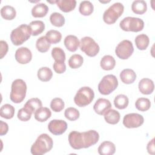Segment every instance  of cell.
<instances>
[{
	"mask_svg": "<svg viewBox=\"0 0 155 155\" xmlns=\"http://www.w3.org/2000/svg\"><path fill=\"white\" fill-rule=\"evenodd\" d=\"M99 139V133L93 130L84 132L73 131L68 135L70 145L74 150L88 148L95 145Z\"/></svg>",
	"mask_w": 155,
	"mask_h": 155,
	"instance_id": "cell-1",
	"label": "cell"
},
{
	"mask_svg": "<svg viewBox=\"0 0 155 155\" xmlns=\"http://www.w3.org/2000/svg\"><path fill=\"white\" fill-rule=\"evenodd\" d=\"M53 145L52 138L47 134L39 135L31 147L30 151L33 155H42L50 151Z\"/></svg>",
	"mask_w": 155,
	"mask_h": 155,
	"instance_id": "cell-2",
	"label": "cell"
},
{
	"mask_svg": "<svg viewBox=\"0 0 155 155\" xmlns=\"http://www.w3.org/2000/svg\"><path fill=\"white\" fill-rule=\"evenodd\" d=\"M27 85L25 81L21 79H15L12 84L10 99L14 103H21L25 99Z\"/></svg>",
	"mask_w": 155,
	"mask_h": 155,
	"instance_id": "cell-3",
	"label": "cell"
},
{
	"mask_svg": "<svg viewBox=\"0 0 155 155\" xmlns=\"http://www.w3.org/2000/svg\"><path fill=\"white\" fill-rule=\"evenodd\" d=\"M31 35L29 26L27 24H21L12 31L10 39L13 45L18 46L27 41Z\"/></svg>",
	"mask_w": 155,
	"mask_h": 155,
	"instance_id": "cell-4",
	"label": "cell"
},
{
	"mask_svg": "<svg viewBox=\"0 0 155 155\" xmlns=\"http://www.w3.org/2000/svg\"><path fill=\"white\" fill-rule=\"evenodd\" d=\"M94 97L93 90L89 87H83L79 89L75 96L74 102L79 107H84L89 105Z\"/></svg>",
	"mask_w": 155,
	"mask_h": 155,
	"instance_id": "cell-5",
	"label": "cell"
},
{
	"mask_svg": "<svg viewBox=\"0 0 155 155\" xmlns=\"http://www.w3.org/2000/svg\"><path fill=\"white\" fill-rule=\"evenodd\" d=\"M124 7L120 2H116L107 9L103 14V20L107 24H113L122 15Z\"/></svg>",
	"mask_w": 155,
	"mask_h": 155,
	"instance_id": "cell-6",
	"label": "cell"
},
{
	"mask_svg": "<svg viewBox=\"0 0 155 155\" xmlns=\"http://www.w3.org/2000/svg\"><path fill=\"white\" fill-rule=\"evenodd\" d=\"M118 86V81L113 74L104 76L98 84V90L103 95H108L116 89Z\"/></svg>",
	"mask_w": 155,
	"mask_h": 155,
	"instance_id": "cell-7",
	"label": "cell"
},
{
	"mask_svg": "<svg viewBox=\"0 0 155 155\" xmlns=\"http://www.w3.org/2000/svg\"><path fill=\"white\" fill-rule=\"evenodd\" d=\"M119 26L122 30L125 31L138 32L143 30L144 22L140 18L128 16L120 22Z\"/></svg>",
	"mask_w": 155,
	"mask_h": 155,
	"instance_id": "cell-8",
	"label": "cell"
},
{
	"mask_svg": "<svg viewBox=\"0 0 155 155\" xmlns=\"http://www.w3.org/2000/svg\"><path fill=\"white\" fill-rule=\"evenodd\" d=\"M80 48L90 57L96 56L100 50L99 45L91 37L85 36L81 38L80 41Z\"/></svg>",
	"mask_w": 155,
	"mask_h": 155,
	"instance_id": "cell-9",
	"label": "cell"
},
{
	"mask_svg": "<svg viewBox=\"0 0 155 155\" xmlns=\"http://www.w3.org/2000/svg\"><path fill=\"white\" fill-rule=\"evenodd\" d=\"M134 47L132 42L129 40H123L118 44L115 49L116 56L121 59H127L133 54Z\"/></svg>",
	"mask_w": 155,
	"mask_h": 155,
	"instance_id": "cell-10",
	"label": "cell"
},
{
	"mask_svg": "<svg viewBox=\"0 0 155 155\" xmlns=\"http://www.w3.org/2000/svg\"><path fill=\"white\" fill-rule=\"evenodd\" d=\"M144 122L143 117L138 113H129L124 116L123 119L124 125L128 128H138Z\"/></svg>",
	"mask_w": 155,
	"mask_h": 155,
	"instance_id": "cell-11",
	"label": "cell"
},
{
	"mask_svg": "<svg viewBox=\"0 0 155 155\" xmlns=\"http://www.w3.org/2000/svg\"><path fill=\"white\" fill-rule=\"evenodd\" d=\"M67 128V124L65 120L53 119L48 124L49 131L54 135H61L64 133Z\"/></svg>",
	"mask_w": 155,
	"mask_h": 155,
	"instance_id": "cell-12",
	"label": "cell"
},
{
	"mask_svg": "<svg viewBox=\"0 0 155 155\" xmlns=\"http://www.w3.org/2000/svg\"><path fill=\"white\" fill-rule=\"evenodd\" d=\"M15 59L21 64H26L31 61L32 53L27 47H22L18 48L15 54Z\"/></svg>",
	"mask_w": 155,
	"mask_h": 155,
	"instance_id": "cell-13",
	"label": "cell"
},
{
	"mask_svg": "<svg viewBox=\"0 0 155 155\" xmlns=\"http://www.w3.org/2000/svg\"><path fill=\"white\" fill-rule=\"evenodd\" d=\"M111 108V104L110 101L104 98L97 99L93 106L94 111L99 115H104Z\"/></svg>",
	"mask_w": 155,
	"mask_h": 155,
	"instance_id": "cell-14",
	"label": "cell"
},
{
	"mask_svg": "<svg viewBox=\"0 0 155 155\" xmlns=\"http://www.w3.org/2000/svg\"><path fill=\"white\" fill-rule=\"evenodd\" d=\"M138 87L141 93L143 94H150L154 91V85L151 79L143 78L139 81Z\"/></svg>",
	"mask_w": 155,
	"mask_h": 155,
	"instance_id": "cell-15",
	"label": "cell"
},
{
	"mask_svg": "<svg viewBox=\"0 0 155 155\" xmlns=\"http://www.w3.org/2000/svg\"><path fill=\"white\" fill-rule=\"evenodd\" d=\"M97 151L101 155H113L116 151V147L110 141H104L99 146Z\"/></svg>",
	"mask_w": 155,
	"mask_h": 155,
	"instance_id": "cell-16",
	"label": "cell"
},
{
	"mask_svg": "<svg viewBox=\"0 0 155 155\" xmlns=\"http://www.w3.org/2000/svg\"><path fill=\"white\" fill-rule=\"evenodd\" d=\"M64 45L67 49L71 52H74L78 48L80 42L78 38L74 35H68L67 36L64 41Z\"/></svg>",
	"mask_w": 155,
	"mask_h": 155,
	"instance_id": "cell-17",
	"label": "cell"
},
{
	"mask_svg": "<svg viewBox=\"0 0 155 155\" xmlns=\"http://www.w3.org/2000/svg\"><path fill=\"white\" fill-rule=\"evenodd\" d=\"M59 9L65 13H68L73 10L76 5L75 0H57L55 1Z\"/></svg>",
	"mask_w": 155,
	"mask_h": 155,
	"instance_id": "cell-18",
	"label": "cell"
},
{
	"mask_svg": "<svg viewBox=\"0 0 155 155\" xmlns=\"http://www.w3.org/2000/svg\"><path fill=\"white\" fill-rule=\"evenodd\" d=\"M120 78L123 83L130 84L135 81L136 79V74L132 69L126 68L120 72Z\"/></svg>",
	"mask_w": 155,
	"mask_h": 155,
	"instance_id": "cell-19",
	"label": "cell"
},
{
	"mask_svg": "<svg viewBox=\"0 0 155 155\" xmlns=\"http://www.w3.org/2000/svg\"><path fill=\"white\" fill-rule=\"evenodd\" d=\"M48 12V6L44 3L36 4L31 10V15L35 18H43Z\"/></svg>",
	"mask_w": 155,
	"mask_h": 155,
	"instance_id": "cell-20",
	"label": "cell"
},
{
	"mask_svg": "<svg viewBox=\"0 0 155 155\" xmlns=\"http://www.w3.org/2000/svg\"><path fill=\"white\" fill-rule=\"evenodd\" d=\"M51 115V112L47 107H41L35 113V118L40 122H45Z\"/></svg>",
	"mask_w": 155,
	"mask_h": 155,
	"instance_id": "cell-21",
	"label": "cell"
},
{
	"mask_svg": "<svg viewBox=\"0 0 155 155\" xmlns=\"http://www.w3.org/2000/svg\"><path fill=\"white\" fill-rule=\"evenodd\" d=\"M104 115L105 120L110 124L115 125L120 120V113L115 110L110 109Z\"/></svg>",
	"mask_w": 155,
	"mask_h": 155,
	"instance_id": "cell-22",
	"label": "cell"
},
{
	"mask_svg": "<svg viewBox=\"0 0 155 155\" xmlns=\"http://www.w3.org/2000/svg\"><path fill=\"white\" fill-rule=\"evenodd\" d=\"M31 35L33 36H38L42 33L45 30V24L41 21H31L28 25Z\"/></svg>",
	"mask_w": 155,
	"mask_h": 155,
	"instance_id": "cell-23",
	"label": "cell"
},
{
	"mask_svg": "<svg viewBox=\"0 0 155 155\" xmlns=\"http://www.w3.org/2000/svg\"><path fill=\"white\" fill-rule=\"evenodd\" d=\"M116 65L114 58L111 55H105L103 56L100 62L101 68L104 70H113Z\"/></svg>",
	"mask_w": 155,
	"mask_h": 155,
	"instance_id": "cell-24",
	"label": "cell"
},
{
	"mask_svg": "<svg viewBox=\"0 0 155 155\" xmlns=\"http://www.w3.org/2000/svg\"><path fill=\"white\" fill-rule=\"evenodd\" d=\"M147 9V2L143 0L134 1L131 4L132 11L137 15H142L146 12Z\"/></svg>",
	"mask_w": 155,
	"mask_h": 155,
	"instance_id": "cell-25",
	"label": "cell"
},
{
	"mask_svg": "<svg viewBox=\"0 0 155 155\" xmlns=\"http://www.w3.org/2000/svg\"><path fill=\"white\" fill-rule=\"evenodd\" d=\"M136 47L140 50H145L150 43V39L145 34H140L137 35L134 40Z\"/></svg>",
	"mask_w": 155,
	"mask_h": 155,
	"instance_id": "cell-26",
	"label": "cell"
},
{
	"mask_svg": "<svg viewBox=\"0 0 155 155\" xmlns=\"http://www.w3.org/2000/svg\"><path fill=\"white\" fill-rule=\"evenodd\" d=\"M16 15L15 8L10 5H5L1 9V15L5 20L13 19Z\"/></svg>",
	"mask_w": 155,
	"mask_h": 155,
	"instance_id": "cell-27",
	"label": "cell"
},
{
	"mask_svg": "<svg viewBox=\"0 0 155 155\" xmlns=\"http://www.w3.org/2000/svg\"><path fill=\"white\" fill-rule=\"evenodd\" d=\"M15 109L12 105L6 104L3 105L0 109V116L6 119H10L13 117Z\"/></svg>",
	"mask_w": 155,
	"mask_h": 155,
	"instance_id": "cell-28",
	"label": "cell"
},
{
	"mask_svg": "<svg viewBox=\"0 0 155 155\" xmlns=\"http://www.w3.org/2000/svg\"><path fill=\"white\" fill-rule=\"evenodd\" d=\"M51 46L45 36H42L39 38L36 42V47L37 50L41 53L47 52Z\"/></svg>",
	"mask_w": 155,
	"mask_h": 155,
	"instance_id": "cell-29",
	"label": "cell"
},
{
	"mask_svg": "<svg viewBox=\"0 0 155 155\" xmlns=\"http://www.w3.org/2000/svg\"><path fill=\"white\" fill-rule=\"evenodd\" d=\"M42 104L41 101L37 97L31 98L28 99L25 104L24 107L28 109L32 113H35V111L42 107Z\"/></svg>",
	"mask_w": 155,
	"mask_h": 155,
	"instance_id": "cell-30",
	"label": "cell"
},
{
	"mask_svg": "<svg viewBox=\"0 0 155 155\" xmlns=\"http://www.w3.org/2000/svg\"><path fill=\"white\" fill-rule=\"evenodd\" d=\"M37 76L40 81L42 82H47L51 79L53 73L51 70L48 67H43L38 70Z\"/></svg>",
	"mask_w": 155,
	"mask_h": 155,
	"instance_id": "cell-31",
	"label": "cell"
},
{
	"mask_svg": "<svg viewBox=\"0 0 155 155\" xmlns=\"http://www.w3.org/2000/svg\"><path fill=\"white\" fill-rule=\"evenodd\" d=\"M129 103L128 97L122 94L117 95L114 99V105L115 107L119 110L125 109L127 107Z\"/></svg>",
	"mask_w": 155,
	"mask_h": 155,
	"instance_id": "cell-32",
	"label": "cell"
},
{
	"mask_svg": "<svg viewBox=\"0 0 155 155\" xmlns=\"http://www.w3.org/2000/svg\"><path fill=\"white\" fill-rule=\"evenodd\" d=\"M94 7L93 4L89 1H83L80 3L79 10L81 14L84 16H89L93 12Z\"/></svg>",
	"mask_w": 155,
	"mask_h": 155,
	"instance_id": "cell-33",
	"label": "cell"
},
{
	"mask_svg": "<svg viewBox=\"0 0 155 155\" xmlns=\"http://www.w3.org/2000/svg\"><path fill=\"white\" fill-rule=\"evenodd\" d=\"M84 62L83 57L79 54H74L70 56L68 59V65L73 69H76L82 66Z\"/></svg>",
	"mask_w": 155,
	"mask_h": 155,
	"instance_id": "cell-34",
	"label": "cell"
},
{
	"mask_svg": "<svg viewBox=\"0 0 155 155\" xmlns=\"http://www.w3.org/2000/svg\"><path fill=\"white\" fill-rule=\"evenodd\" d=\"M50 21L53 25L57 27H62L65 24V18L64 16L58 12L51 13L50 16Z\"/></svg>",
	"mask_w": 155,
	"mask_h": 155,
	"instance_id": "cell-35",
	"label": "cell"
},
{
	"mask_svg": "<svg viewBox=\"0 0 155 155\" xmlns=\"http://www.w3.org/2000/svg\"><path fill=\"white\" fill-rule=\"evenodd\" d=\"M136 108L140 111H146L151 107V102L149 99L145 97H139L135 102Z\"/></svg>",
	"mask_w": 155,
	"mask_h": 155,
	"instance_id": "cell-36",
	"label": "cell"
},
{
	"mask_svg": "<svg viewBox=\"0 0 155 155\" xmlns=\"http://www.w3.org/2000/svg\"><path fill=\"white\" fill-rule=\"evenodd\" d=\"M45 37L50 44H56L59 42L62 39L61 32L55 30H51L47 32Z\"/></svg>",
	"mask_w": 155,
	"mask_h": 155,
	"instance_id": "cell-37",
	"label": "cell"
},
{
	"mask_svg": "<svg viewBox=\"0 0 155 155\" xmlns=\"http://www.w3.org/2000/svg\"><path fill=\"white\" fill-rule=\"evenodd\" d=\"M51 56L56 62H64L65 54L64 51L60 47H54L51 50Z\"/></svg>",
	"mask_w": 155,
	"mask_h": 155,
	"instance_id": "cell-38",
	"label": "cell"
},
{
	"mask_svg": "<svg viewBox=\"0 0 155 155\" xmlns=\"http://www.w3.org/2000/svg\"><path fill=\"white\" fill-rule=\"evenodd\" d=\"M64 116L68 120L74 121L79 117L80 113L76 108L73 107H68L65 110Z\"/></svg>",
	"mask_w": 155,
	"mask_h": 155,
	"instance_id": "cell-39",
	"label": "cell"
},
{
	"mask_svg": "<svg viewBox=\"0 0 155 155\" xmlns=\"http://www.w3.org/2000/svg\"><path fill=\"white\" fill-rule=\"evenodd\" d=\"M64 102L61 98L56 97L51 100L50 102V107L54 112H60L64 108Z\"/></svg>",
	"mask_w": 155,
	"mask_h": 155,
	"instance_id": "cell-40",
	"label": "cell"
},
{
	"mask_svg": "<svg viewBox=\"0 0 155 155\" xmlns=\"http://www.w3.org/2000/svg\"><path fill=\"white\" fill-rule=\"evenodd\" d=\"M32 114V112L30 111L28 109L23 107L19 110L17 116L18 119H19L21 121L26 122L30 119Z\"/></svg>",
	"mask_w": 155,
	"mask_h": 155,
	"instance_id": "cell-41",
	"label": "cell"
},
{
	"mask_svg": "<svg viewBox=\"0 0 155 155\" xmlns=\"http://www.w3.org/2000/svg\"><path fill=\"white\" fill-rule=\"evenodd\" d=\"M53 68L54 71L58 74H62L66 70V65L64 62L54 61L53 65Z\"/></svg>",
	"mask_w": 155,
	"mask_h": 155,
	"instance_id": "cell-42",
	"label": "cell"
},
{
	"mask_svg": "<svg viewBox=\"0 0 155 155\" xmlns=\"http://www.w3.org/2000/svg\"><path fill=\"white\" fill-rule=\"evenodd\" d=\"M1 44V59H2L7 54L8 50V46L6 41L1 40L0 41Z\"/></svg>",
	"mask_w": 155,
	"mask_h": 155,
	"instance_id": "cell-43",
	"label": "cell"
},
{
	"mask_svg": "<svg viewBox=\"0 0 155 155\" xmlns=\"http://www.w3.org/2000/svg\"><path fill=\"white\" fill-rule=\"evenodd\" d=\"M1 123V128H0V135L3 136L7 133L8 131V124L2 120H0Z\"/></svg>",
	"mask_w": 155,
	"mask_h": 155,
	"instance_id": "cell-44",
	"label": "cell"
},
{
	"mask_svg": "<svg viewBox=\"0 0 155 155\" xmlns=\"http://www.w3.org/2000/svg\"><path fill=\"white\" fill-rule=\"evenodd\" d=\"M147 151L149 154H154L155 148H154V138H153L148 143L147 146Z\"/></svg>",
	"mask_w": 155,
	"mask_h": 155,
	"instance_id": "cell-45",
	"label": "cell"
}]
</instances>
